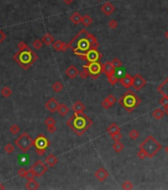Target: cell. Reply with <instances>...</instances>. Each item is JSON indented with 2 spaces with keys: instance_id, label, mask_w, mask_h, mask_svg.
I'll return each instance as SVG.
<instances>
[{
  "instance_id": "obj_34",
  "label": "cell",
  "mask_w": 168,
  "mask_h": 190,
  "mask_svg": "<svg viewBox=\"0 0 168 190\" xmlns=\"http://www.w3.org/2000/svg\"><path fill=\"white\" fill-rule=\"evenodd\" d=\"M43 45H44V43H43L42 40L36 39L35 41H33V44H32V46H33L34 49H36V50H41L42 48H43Z\"/></svg>"
},
{
  "instance_id": "obj_20",
  "label": "cell",
  "mask_w": 168,
  "mask_h": 190,
  "mask_svg": "<svg viewBox=\"0 0 168 190\" xmlns=\"http://www.w3.org/2000/svg\"><path fill=\"white\" fill-rule=\"evenodd\" d=\"M45 162L47 164L49 167H54V166H56V163L59 162V159H57V157L54 156V154H51L45 159Z\"/></svg>"
},
{
  "instance_id": "obj_17",
  "label": "cell",
  "mask_w": 168,
  "mask_h": 190,
  "mask_svg": "<svg viewBox=\"0 0 168 190\" xmlns=\"http://www.w3.org/2000/svg\"><path fill=\"white\" fill-rule=\"evenodd\" d=\"M52 49L56 52H66L68 48V44L63 43L61 40H57V41H54V43L52 44Z\"/></svg>"
},
{
  "instance_id": "obj_21",
  "label": "cell",
  "mask_w": 168,
  "mask_h": 190,
  "mask_svg": "<svg viewBox=\"0 0 168 190\" xmlns=\"http://www.w3.org/2000/svg\"><path fill=\"white\" fill-rule=\"evenodd\" d=\"M25 188L28 190H37L40 188V184L35 179H29L27 183L25 184Z\"/></svg>"
},
{
  "instance_id": "obj_6",
  "label": "cell",
  "mask_w": 168,
  "mask_h": 190,
  "mask_svg": "<svg viewBox=\"0 0 168 190\" xmlns=\"http://www.w3.org/2000/svg\"><path fill=\"white\" fill-rule=\"evenodd\" d=\"M15 145L22 152H27L29 149L34 146V140L30 136L28 133L24 132L21 133V135L15 140Z\"/></svg>"
},
{
  "instance_id": "obj_48",
  "label": "cell",
  "mask_w": 168,
  "mask_h": 190,
  "mask_svg": "<svg viewBox=\"0 0 168 190\" xmlns=\"http://www.w3.org/2000/svg\"><path fill=\"white\" fill-rule=\"evenodd\" d=\"M27 172H28V170H26L25 168H19V170H18V175L19 176H21V177H25L26 178V176H27Z\"/></svg>"
},
{
  "instance_id": "obj_1",
  "label": "cell",
  "mask_w": 168,
  "mask_h": 190,
  "mask_svg": "<svg viewBox=\"0 0 168 190\" xmlns=\"http://www.w3.org/2000/svg\"><path fill=\"white\" fill-rule=\"evenodd\" d=\"M68 48L76 54L78 52H87L90 49H98L99 42L96 37L88 33L85 29H81L69 41Z\"/></svg>"
},
{
  "instance_id": "obj_16",
  "label": "cell",
  "mask_w": 168,
  "mask_h": 190,
  "mask_svg": "<svg viewBox=\"0 0 168 190\" xmlns=\"http://www.w3.org/2000/svg\"><path fill=\"white\" fill-rule=\"evenodd\" d=\"M101 11L106 15V16L109 17L116 11V7H115L111 2H106V3H104L101 6Z\"/></svg>"
},
{
  "instance_id": "obj_52",
  "label": "cell",
  "mask_w": 168,
  "mask_h": 190,
  "mask_svg": "<svg viewBox=\"0 0 168 190\" xmlns=\"http://www.w3.org/2000/svg\"><path fill=\"white\" fill-rule=\"evenodd\" d=\"M73 1H74V0H63V2H64V3H66V4H67V5L71 4V3H72V2H73Z\"/></svg>"
},
{
  "instance_id": "obj_22",
  "label": "cell",
  "mask_w": 168,
  "mask_h": 190,
  "mask_svg": "<svg viewBox=\"0 0 168 190\" xmlns=\"http://www.w3.org/2000/svg\"><path fill=\"white\" fill-rule=\"evenodd\" d=\"M42 41H43V43H44L45 45H47V46H51V45L54 43L56 40H54V36H52L51 33H47L43 36Z\"/></svg>"
},
{
  "instance_id": "obj_45",
  "label": "cell",
  "mask_w": 168,
  "mask_h": 190,
  "mask_svg": "<svg viewBox=\"0 0 168 190\" xmlns=\"http://www.w3.org/2000/svg\"><path fill=\"white\" fill-rule=\"evenodd\" d=\"M101 105H102V107H103L104 109H109V108H111V107L113 106V105L110 103V101H109V100H108L107 98H105L104 100H103Z\"/></svg>"
},
{
  "instance_id": "obj_32",
  "label": "cell",
  "mask_w": 168,
  "mask_h": 190,
  "mask_svg": "<svg viewBox=\"0 0 168 190\" xmlns=\"http://www.w3.org/2000/svg\"><path fill=\"white\" fill-rule=\"evenodd\" d=\"M129 137H130V139L132 140V141H135V140L139 137V131H137V130H135V129H132L131 131H130V133H129Z\"/></svg>"
},
{
  "instance_id": "obj_10",
  "label": "cell",
  "mask_w": 168,
  "mask_h": 190,
  "mask_svg": "<svg viewBox=\"0 0 168 190\" xmlns=\"http://www.w3.org/2000/svg\"><path fill=\"white\" fill-rule=\"evenodd\" d=\"M31 169L35 172L37 177H41L47 171L49 166H47V164L46 162H43L42 161H37L33 166H31Z\"/></svg>"
},
{
  "instance_id": "obj_38",
  "label": "cell",
  "mask_w": 168,
  "mask_h": 190,
  "mask_svg": "<svg viewBox=\"0 0 168 190\" xmlns=\"http://www.w3.org/2000/svg\"><path fill=\"white\" fill-rule=\"evenodd\" d=\"M122 188L124 190H131L134 188V184H132L131 181L127 180L122 184Z\"/></svg>"
},
{
  "instance_id": "obj_47",
  "label": "cell",
  "mask_w": 168,
  "mask_h": 190,
  "mask_svg": "<svg viewBox=\"0 0 168 190\" xmlns=\"http://www.w3.org/2000/svg\"><path fill=\"white\" fill-rule=\"evenodd\" d=\"M35 177H36V174H35V172L32 170L31 168L29 169L28 172H27V176H26V178L28 179H35Z\"/></svg>"
},
{
  "instance_id": "obj_49",
  "label": "cell",
  "mask_w": 168,
  "mask_h": 190,
  "mask_svg": "<svg viewBox=\"0 0 168 190\" xmlns=\"http://www.w3.org/2000/svg\"><path fill=\"white\" fill-rule=\"evenodd\" d=\"M106 98H107L108 100H109V101H110V103H111L112 105H114V104L117 102V98L114 96V95H112V94L108 95V96L106 97Z\"/></svg>"
},
{
  "instance_id": "obj_4",
  "label": "cell",
  "mask_w": 168,
  "mask_h": 190,
  "mask_svg": "<svg viewBox=\"0 0 168 190\" xmlns=\"http://www.w3.org/2000/svg\"><path fill=\"white\" fill-rule=\"evenodd\" d=\"M119 104L126 110L129 113H132V111L137 108L142 103V100L134 91L129 89L127 92H125L124 94L120 97V99L118 100Z\"/></svg>"
},
{
  "instance_id": "obj_51",
  "label": "cell",
  "mask_w": 168,
  "mask_h": 190,
  "mask_svg": "<svg viewBox=\"0 0 168 190\" xmlns=\"http://www.w3.org/2000/svg\"><path fill=\"white\" fill-rule=\"evenodd\" d=\"M5 38H6V35H5L3 32H2L1 30H0V44H1L2 42L4 41Z\"/></svg>"
},
{
  "instance_id": "obj_54",
  "label": "cell",
  "mask_w": 168,
  "mask_h": 190,
  "mask_svg": "<svg viewBox=\"0 0 168 190\" xmlns=\"http://www.w3.org/2000/svg\"><path fill=\"white\" fill-rule=\"evenodd\" d=\"M164 36H165V38L168 39V30L167 31H165V33H164Z\"/></svg>"
},
{
  "instance_id": "obj_55",
  "label": "cell",
  "mask_w": 168,
  "mask_h": 190,
  "mask_svg": "<svg viewBox=\"0 0 168 190\" xmlns=\"http://www.w3.org/2000/svg\"><path fill=\"white\" fill-rule=\"evenodd\" d=\"M164 151H165V152H166V154H168V145L164 147Z\"/></svg>"
},
{
  "instance_id": "obj_3",
  "label": "cell",
  "mask_w": 168,
  "mask_h": 190,
  "mask_svg": "<svg viewBox=\"0 0 168 190\" xmlns=\"http://www.w3.org/2000/svg\"><path fill=\"white\" fill-rule=\"evenodd\" d=\"M13 59L23 69H29L38 61V56L29 48L25 51L17 52Z\"/></svg>"
},
{
  "instance_id": "obj_31",
  "label": "cell",
  "mask_w": 168,
  "mask_h": 190,
  "mask_svg": "<svg viewBox=\"0 0 168 190\" xmlns=\"http://www.w3.org/2000/svg\"><path fill=\"white\" fill-rule=\"evenodd\" d=\"M52 90L54 92H56V93H59V92L62 91V89H63V84H62V82L61 81H56L54 84H52Z\"/></svg>"
},
{
  "instance_id": "obj_19",
  "label": "cell",
  "mask_w": 168,
  "mask_h": 190,
  "mask_svg": "<svg viewBox=\"0 0 168 190\" xmlns=\"http://www.w3.org/2000/svg\"><path fill=\"white\" fill-rule=\"evenodd\" d=\"M157 91H158V93L161 94L162 96L168 97V77L161 84H159L158 87H157Z\"/></svg>"
},
{
  "instance_id": "obj_43",
  "label": "cell",
  "mask_w": 168,
  "mask_h": 190,
  "mask_svg": "<svg viewBox=\"0 0 168 190\" xmlns=\"http://www.w3.org/2000/svg\"><path fill=\"white\" fill-rule=\"evenodd\" d=\"M45 124H46V126H52V125H56V120L54 118H52V117H47V118L45 120Z\"/></svg>"
},
{
  "instance_id": "obj_42",
  "label": "cell",
  "mask_w": 168,
  "mask_h": 190,
  "mask_svg": "<svg viewBox=\"0 0 168 190\" xmlns=\"http://www.w3.org/2000/svg\"><path fill=\"white\" fill-rule=\"evenodd\" d=\"M17 48L19 49V51H25V50L29 49L28 45L25 43V42H19V43L17 44Z\"/></svg>"
},
{
  "instance_id": "obj_46",
  "label": "cell",
  "mask_w": 168,
  "mask_h": 190,
  "mask_svg": "<svg viewBox=\"0 0 168 190\" xmlns=\"http://www.w3.org/2000/svg\"><path fill=\"white\" fill-rule=\"evenodd\" d=\"M137 157L140 159V161H144V159H147V156H146V154L144 152V151H142V149H139V152H137Z\"/></svg>"
},
{
  "instance_id": "obj_36",
  "label": "cell",
  "mask_w": 168,
  "mask_h": 190,
  "mask_svg": "<svg viewBox=\"0 0 168 190\" xmlns=\"http://www.w3.org/2000/svg\"><path fill=\"white\" fill-rule=\"evenodd\" d=\"M159 104L162 106L164 110L168 108V97L167 96H162V98L159 100Z\"/></svg>"
},
{
  "instance_id": "obj_9",
  "label": "cell",
  "mask_w": 168,
  "mask_h": 190,
  "mask_svg": "<svg viewBox=\"0 0 168 190\" xmlns=\"http://www.w3.org/2000/svg\"><path fill=\"white\" fill-rule=\"evenodd\" d=\"M84 66L87 67L89 71V75L91 76L92 79H97L103 72V64L100 62V61L87 62V64H84Z\"/></svg>"
},
{
  "instance_id": "obj_39",
  "label": "cell",
  "mask_w": 168,
  "mask_h": 190,
  "mask_svg": "<svg viewBox=\"0 0 168 190\" xmlns=\"http://www.w3.org/2000/svg\"><path fill=\"white\" fill-rule=\"evenodd\" d=\"M108 80H109V83L111 84V85H116V84L118 83V82H119L120 78L117 76V74L115 73L114 75H113L112 77H110V78L108 79Z\"/></svg>"
},
{
  "instance_id": "obj_12",
  "label": "cell",
  "mask_w": 168,
  "mask_h": 190,
  "mask_svg": "<svg viewBox=\"0 0 168 190\" xmlns=\"http://www.w3.org/2000/svg\"><path fill=\"white\" fill-rule=\"evenodd\" d=\"M59 101H57V100L54 98V97H52V98H49L46 102V104H45V107H46V109L49 110V112H51V113H54V112H56L57 109H59Z\"/></svg>"
},
{
  "instance_id": "obj_30",
  "label": "cell",
  "mask_w": 168,
  "mask_h": 190,
  "mask_svg": "<svg viewBox=\"0 0 168 190\" xmlns=\"http://www.w3.org/2000/svg\"><path fill=\"white\" fill-rule=\"evenodd\" d=\"M0 93H1V96L2 97H4V98H8V97L11 96L12 90H11V88H10L9 86H4L3 88L1 89Z\"/></svg>"
},
{
  "instance_id": "obj_15",
  "label": "cell",
  "mask_w": 168,
  "mask_h": 190,
  "mask_svg": "<svg viewBox=\"0 0 168 190\" xmlns=\"http://www.w3.org/2000/svg\"><path fill=\"white\" fill-rule=\"evenodd\" d=\"M132 81H134V76H132L131 74H129V73H126L124 76L121 77L119 80V82L125 87V88H130V87H132Z\"/></svg>"
},
{
  "instance_id": "obj_23",
  "label": "cell",
  "mask_w": 168,
  "mask_h": 190,
  "mask_svg": "<svg viewBox=\"0 0 168 190\" xmlns=\"http://www.w3.org/2000/svg\"><path fill=\"white\" fill-rule=\"evenodd\" d=\"M164 114H165V111L162 108H156L152 111V117L156 120H162L164 117Z\"/></svg>"
},
{
  "instance_id": "obj_11",
  "label": "cell",
  "mask_w": 168,
  "mask_h": 190,
  "mask_svg": "<svg viewBox=\"0 0 168 190\" xmlns=\"http://www.w3.org/2000/svg\"><path fill=\"white\" fill-rule=\"evenodd\" d=\"M145 85H146V80L144 77L139 73H135L134 75V81H132V88H135L137 91H139Z\"/></svg>"
},
{
  "instance_id": "obj_44",
  "label": "cell",
  "mask_w": 168,
  "mask_h": 190,
  "mask_svg": "<svg viewBox=\"0 0 168 190\" xmlns=\"http://www.w3.org/2000/svg\"><path fill=\"white\" fill-rule=\"evenodd\" d=\"M111 139H112L114 142L121 141V140L123 139V135L121 134V132H119V133H116V134L112 135V136H111Z\"/></svg>"
},
{
  "instance_id": "obj_24",
  "label": "cell",
  "mask_w": 168,
  "mask_h": 190,
  "mask_svg": "<svg viewBox=\"0 0 168 190\" xmlns=\"http://www.w3.org/2000/svg\"><path fill=\"white\" fill-rule=\"evenodd\" d=\"M72 110L74 112H76V113H82L85 110V105L81 101H76L72 105Z\"/></svg>"
},
{
  "instance_id": "obj_35",
  "label": "cell",
  "mask_w": 168,
  "mask_h": 190,
  "mask_svg": "<svg viewBox=\"0 0 168 190\" xmlns=\"http://www.w3.org/2000/svg\"><path fill=\"white\" fill-rule=\"evenodd\" d=\"M4 151L7 154H11L12 152L15 151V147L12 144H10V142H9V144H7L6 146L4 147Z\"/></svg>"
},
{
  "instance_id": "obj_7",
  "label": "cell",
  "mask_w": 168,
  "mask_h": 190,
  "mask_svg": "<svg viewBox=\"0 0 168 190\" xmlns=\"http://www.w3.org/2000/svg\"><path fill=\"white\" fill-rule=\"evenodd\" d=\"M51 142L47 140L43 134L39 135L36 139L34 140V147H36V154L38 156H42L46 154L47 149L49 147Z\"/></svg>"
},
{
  "instance_id": "obj_53",
  "label": "cell",
  "mask_w": 168,
  "mask_h": 190,
  "mask_svg": "<svg viewBox=\"0 0 168 190\" xmlns=\"http://www.w3.org/2000/svg\"><path fill=\"white\" fill-rule=\"evenodd\" d=\"M0 189H2V190H3V189H5V186L3 185V184L1 183V182H0Z\"/></svg>"
},
{
  "instance_id": "obj_18",
  "label": "cell",
  "mask_w": 168,
  "mask_h": 190,
  "mask_svg": "<svg viewBox=\"0 0 168 190\" xmlns=\"http://www.w3.org/2000/svg\"><path fill=\"white\" fill-rule=\"evenodd\" d=\"M66 74L69 77L70 79H75L77 77V75L79 74V71L77 69V67L75 66H69L66 68Z\"/></svg>"
},
{
  "instance_id": "obj_41",
  "label": "cell",
  "mask_w": 168,
  "mask_h": 190,
  "mask_svg": "<svg viewBox=\"0 0 168 190\" xmlns=\"http://www.w3.org/2000/svg\"><path fill=\"white\" fill-rule=\"evenodd\" d=\"M108 25H109V28H110V29L115 30V29H117V28H118V26H119V23H118V22L116 21V20L112 19V20H110V21H109V23H108Z\"/></svg>"
},
{
  "instance_id": "obj_57",
  "label": "cell",
  "mask_w": 168,
  "mask_h": 190,
  "mask_svg": "<svg viewBox=\"0 0 168 190\" xmlns=\"http://www.w3.org/2000/svg\"><path fill=\"white\" fill-rule=\"evenodd\" d=\"M167 10H168V7H167Z\"/></svg>"
},
{
  "instance_id": "obj_14",
  "label": "cell",
  "mask_w": 168,
  "mask_h": 190,
  "mask_svg": "<svg viewBox=\"0 0 168 190\" xmlns=\"http://www.w3.org/2000/svg\"><path fill=\"white\" fill-rule=\"evenodd\" d=\"M94 175L96 177V179H98L99 181L103 182L109 177V172H108L107 169L104 168V167H99V168L95 171Z\"/></svg>"
},
{
  "instance_id": "obj_56",
  "label": "cell",
  "mask_w": 168,
  "mask_h": 190,
  "mask_svg": "<svg viewBox=\"0 0 168 190\" xmlns=\"http://www.w3.org/2000/svg\"><path fill=\"white\" fill-rule=\"evenodd\" d=\"M164 111H165V113H166V114L168 115V108H167V109H165Z\"/></svg>"
},
{
  "instance_id": "obj_40",
  "label": "cell",
  "mask_w": 168,
  "mask_h": 190,
  "mask_svg": "<svg viewBox=\"0 0 168 190\" xmlns=\"http://www.w3.org/2000/svg\"><path fill=\"white\" fill-rule=\"evenodd\" d=\"M112 64H114V66H115V68H116V69L120 68V67H122V66H123V62L120 61L118 57H114V59H113Z\"/></svg>"
},
{
  "instance_id": "obj_29",
  "label": "cell",
  "mask_w": 168,
  "mask_h": 190,
  "mask_svg": "<svg viewBox=\"0 0 168 190\" xmlns=\"http://www.w3.org/2000/svg\"><path fill=\"white\" fill-rule=\"evenodd\" d=\"M113 149H114L116 152H121L124 151V149H125V146H124V144L121 142V141H118V142H115L114 144H113Z\"/></svg>"
},
{
  "instance_id": "obj_25",
  "label": "cell",
  "mask_w": 168,
  "mask_h": 190,
  "mask_svg": "<svg viewBox=\"0 0 168 190\" xmlns=\"http://www.w3.org/2000/svg\"><path fill=\"white\" fill-rule=\"evenodd\" d=\"M119 132H121V128H120L116 123H112L107 128V133L109 134L110 136H112V135H114L116 133H119Z\"/></svg>"
},
{
  "instance_id": "obj_37",
  "label": "cell",
  "mask_w": 168,
  "mask_h": 190,
  "mask_svg": "<svg viewBox=\"0 0 168 190\" xmlns=\"http://www.w3.org/2000/svg\"><path fill=\"white\" fill-rule=\"evenodd\" d=\"M79 74H80V77H81L82 79H86L87 77L90 76L88 69H87V67L84 66H83V68H82V71L79 72Z\"/></svg>"
},
{
  "instance_id": "obj_50",
  "label": "cell",
  "mask_w": 168,
  "mask_h": 190,
  "mask_svg": "<svg viewBox=\"0 0 168 190\" xmlns=\"http://www.w3.org/2000/svg\"><path fill=\"white\" fill-rule=\"evenodd\" d=\"M47 132L49 133H54V132L56 131V125H52V126H47Z\"/></svg>"
},
{
  "instance_id": "obj_27",
  "label": "cell",
  "mask_w": 168,
  "mask_h": 190,
  "mask_svg": "<svg viewBox=\"0 0 168 190\" xmlns=\"http://www.w3.org/2000/svg\"><path fill=\"white\" fill-rule=\"evenodd\" d=\"M92 23H93V19H92V17L90 16V15L85 14L84 16H82L81 24L83 25L84 27H89V26H91Z\"/></svg>"
},
{
  "instance_id": "obj_5",
  "label": "cell",
  "mask_w": 168,
  "mask_h": 190,
  "mask_svg": "<svg viewBox=\"0 0 168 190\" xmlns=\"http://www.w3.org/2000/svg\"><path fill=\"white\" fill-rule=\"evenodd\" d=\"M162 149L161 144L154 139V137L148 136L142 142L139 144V149L144 151L147 156V159H152L156 156Z\"/></svg>"
},
{
  "instance_id": "obj_8",
  "label": "cell",
  "mask_w": 168,
  "mask_h": 190,
  "mask_svg": "<svg viewBox=\"0 0 168 190\" xmlns=\"http://www.w3.org/2000/svg\"><path fill=\"white\" fill-rule=\"evenodd\" d=\"M76 56H78V57L87 62L98 61L102 57L101 52L98 51V49H90L87 52H78V54H76Z\"/></svg>"
},
{
  "instance_id": "obj_33",
  "label": "cell",
  "mask_w": 168,
  "mask_h": 190,
  "mask_svg": "<svg viewBox=\"0 0 168 190\" xmlns=\"http://www.w3.org/2000/svg\"><path fill=\"white\" fill-rule=\"evenodd\" d=\"M10 133H11L12 135H18L20 133V126L19 125H17V124H13V125H11L10 126Z\"/></svg>"
},
{
  "instance_id": "obj_26",
  "label": "cell",
  "mask_w": 168,
  "mask_h": 190,
  "mask_svg": "<svg viewBox=\"0 0 168 190\" xmlns=\"http://www.w3.org/2000/svg\"><path fill=\"white\" fill-rule=\"evenodd\" d=\"M69 19L74 25H78V24L81 23L82 16H81V14H80L79 12H74V13L71 14V16H70Z\"/></svg>"
},
{
  "instance_id": "obj_13",
  "label": "cell",
  "mask_w": 168,
  "mask_h": 190,
  "mask_svg": "<svg viewBox=\"0 0 168 190\" xmlns=\"http://www.w3.org/2000/svg\"><path fill=\"white\" fill-rule=\"evenodd\" d=\"M103 72H104L105 74L107 75L108 79L110 78V77H112L114 75L115 73H116V68H115L114 64H112V61H106L104 64H103Z\"/></svg>"
},
{
  "instance_id": "obj_28",
  "label": "cell",
  "mask_w": 168,
  "mask_h": 190,
  "mask_svg": "<svg viewBox=\"0 0 168 190\" xmlns=\"http://www.w3.org/2000/svg\"><path fill=\"white\" fill-rule=\"evenodd\" d=\"M57 112L61 116L64 117L66 115L68 114L69 112V108L66 104H63V103H59V109H57Z\"/></svg>"
},
{
  "instance_id": "obj_2",
  "label": "cell",
  "mask_w": 168,
  "mask_h": 190,
  "mask_svg": "<svg viewBox=\"0 0 168 190\" xmlns=\"http://www.w3.org/2000/svg\"><path fill=\"white\" fill-rule=\"evenodd\" d=\"M66 124L76 134V136L80 137L86 133L87 130L92 126L93 122L84 112L82 113L74 112L72 116H70V118L66 121Z\"/></svg>"
}]
</instances>
